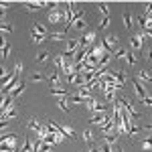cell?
<instances>
[{"label":"cell","mask_w":152,"mask_h":152,"mask_svg":"<svg viewBox=\"0 0 152 152\" xmlns=\"http://www.w3.org/2000/svg\"><path fill=\"white\" fill-rule=\"evenodd\" d=\"M16 77H18V75H16L14 71H12V73H8V75L0 81V94H8L12 87H14V83H16Z\"/></svg>","instance_id":"1"},{"label":"cell","mask_w":152,"mask_h":152,"mask_svg":"<svg viewBox=\"0 0 152 152\" xmlns=\"http://www.w3.org/2000/svg\"><path fill=\"white\" fill-rule=\"evenodd\" d=\"M134 91H136V95L140 97V102L142 104H146V105H152V99H150V95H146V89H144V85H142L138 79H134Z\"/></svg>","instance_id":"2"},{"label":"cell","mask_w":152,"mask_h":152,"mask_svg":"<svg viewBox=\"0 0 152 152\" xmlns=\"http://www.w3.org/2000/svg\"><path fill=\"white\" fill-rule=\"evenodd\" d=\"M95 35H97V31H89L85 37L79 39V45L81 47H89V45H95Z\"/></svg>","instance_id":"3"},{"label":"cell","mask_w":152,"mask_h":152,"mask_svg":"<svg viewBox=\"0 0 152 152\" xmlns=\"http://www.w3.org/2000/svg\"><path fill=\"white\" fill-rule=\"evenodd\" d=\"M105 120H107L105 112H94V114H91V118H89V122H91V124H97V126H102Z\"/></svg>","instance_id":"4"},{"label":"cell","mask_w":152,"mask_h":152,"mask_svg":"<svg viewBox=\"0 0 152 152\" xmlns=\"http://www.w3.org/2000/svg\"><path fill=\"white\" fill-rule=\"evenodd\" d=\"M23 94H24V81H18V83H16V87H12L10 91H8V95H10L12 99H16V97H20Z\"/></svg>","instance_id":"5"},{"label":"cell","mask_w":152,"mask_h":152,"mask_svg":"<svg viewBox=\"0 0 152 152\" xmlns=\"http://www.w3.org/2000/svg\"><path fill=\"white\" fill-rule=\"evenodd\" d=\"M63 18H65V14H61L59 6H57V8H53V10L49 12V23H51V24L59 23V20H63Z\"/></svg>","instance_id":"6"},{"label":"cell","mask_w":152,"mask_h":152,"mask_svg":"<svg viewBox=\"0 0 152 152\" xmlns=\"http://www.w3.org/2000/svg\"><path fill=\"white\" fill-rule=\"evenodd\" d=\"M142 47H144V37L142 35L132 37V49L134 51H142Z\"/></svg>","instance_id":"7"},{"label":"cell","mask_w":152,"mask_h":152,"mask_svg":"<svg viewBox=\"0 0 152 152\" xmlns=\"http://www.w3.org/2000/svg\"><path fill=\"white\" fill-rule=\"evenodd\" d=\"M41 6H47V2H24L26 10H39Z\"/></svg>","instance_id":"8"},{"label":"cell","mask_w":152,"mask_h":152,"mask_svg":"<svg viewBox=\"0 0 152 152\" xmlns=\"http://www.w3.org/2000/svg\"><path fill=\"white\" fill-rule=\"evenodd\" d=\"M33 31H35L37 35H41V37H45V39H47V28H45L41 23H35V24H33Z\"/></svg>","instance_id":"9"},{"label":"cell","mask_w":152,"mask_h":152,"mask_svg":"<svg viewBox=\"0 0 152 152\" xmlns=\"http://www.w3.org/2000/svg\"><path fill=\"white\" fill-rule=\"evenodd\" d=\"M31 41H33L35 45H41V43H45L47 39H45V37H41V35H37L35 31H31Z\"/></svg>","instance_id":"10"},{"label":"cell","mask_w":152,"mask_h":152,"mask_svg":"<svg viewBox=\"0 0 152 152\" xmlns=\"http://www.w3.org/2000/svg\"><path fill=\"white\" fill-rule=\"evenodd\" d=\"M97 150H99V152H114V146L107 144V142H102V144L97 146Z\"/></svg>","instance_id":"11"},{"label":"cell","mask_w":152,"mask_h":152,"mask_svg":"<svg viewBox=\"0 0 152 152\" xmlns=\"http://www.w3.org/2000/svg\"><path fill=\"white\" fill-rule=\"evenodd\" d=\"M63 134L67 136V138H71V140H75L77 136H75V132H73V128H69V126H63Z\"/></svg>","instance_id":"12"},{"label":"cell","mask_w":152,"mask_h":152,"mask_svg":"<svg viewBox=\"0 0 152 152\" xmlns=\"http://www.w3.org/2000/svg\"><path fill=\"white\" fill-rule=\"evenodd\" d=\"M83 142L94 144V134H91V130H85V132H83Z\"/></svg>","instance_id":"13"},{"label":"cell","mask_w":152,"mask_h":152,"mask_svg":"<svg viewBox=\"0 0 152 152\" xmlns=\"http://www.w3.org/2000/svg\"><path fill=\"white\" fill-rule=\"evenodd\" d=\"M49 81L53 83V85H59V81H61V75H59L57 71H55V73H51V75H49Z\"/></svg>","instance_id":"14"},{"label":"cell","mask_w":152,"mask_h":152,"mask_svg":"<svg viewBox=\"0 0 152 152\" xmlns=\"http://www.w3.org/2000/svg\"><path fill=\"white\" fill-rule=\"evenodd\" d=\"M37 61H39V63H45V61H49V51H41V53L37 55Z\"/></svg>","instance_id":"15"},{"label":"cell","mask_w":152,"mask_h":152,"mask_svg":"<svg viewBox=\"0 0 152 152\" xmlns=\"http://www.w3.org/2000/svg\"><path fill=\"white\" fill-rule=\"evenodd\" d=\"M138 79H140V81H150V73H148V71L144 69V71H140V73H138Z\"/></svg>","instance_id":"16"},{"label":"cell","mask_w":152,"mask_h":152,"mask_svg":"<svg viewBox=\"0 0 152 152\" xmlns=\"http://www.w3.org/2000/svg\"><path fill=\"white\" fill-rule=\"evenodd\" d=\"M47 39H51V41H63L65 33H53V35H47Z\"/></svg>","instance_id":"17"},{"label":"cell","mask_w":152,"mask_h":152,"mask_svg":"<svg viewBox=\"0 0 152 152\" xmlns=\"http://www.w3.org/2000/svg\"><path fill=\"white\" fill-rule=\"evenodd\" d=\"M57 105L61 107V110H65V112H67V110H69V104H67V97H61V99L57 102Z\"/></svg>","instance_id":"18"},{"label":"cell","mask_w":152,"mask_h":152,"mask_svg":"<svg viewBox=\"0 0 152 152\" xmlns=\"http://www.w3.org/2000/svg\"><path fill=\"white\" fill-rule=\"evenodd\" d=\"M124 24H126V28H132V16L128 12H124Z\"/></svg>","instance_id":"19"},{"label":"cell","mask_w":152,"mask_h":152,"mask_svg":"<svg viewBox=\"0 0 152 152\" xmlns=\"http://www.w3.org/2000/svg\"><path fill=\"white\" fill-rule=\"evenodd\" d=\"M2 57H4V59L10 57V45H8V43H6V45L2 47Z\"/></svg>","instance_id":"20"},{"label":"cell","mask_w":152,"mask_h":152,"mask_svg":"<svg viewBox=\"0 0 152 152\" xmlns=\"http://www.w3.org/2000/svg\"><path fill=\"white\" fill-rule=\"evenodd\" d=\"M126 55H128V51H126V49H118V51H116V55H114V57H116V59H124Z\"/></svg>","instance_id":"21"},{"label":"cell","mask_w":152,"mask_h":152,"mask_svg":"<svg viewBox=\"0 0 152 152\" xmlns=\"http://www.w3.org/2000/svg\"><path fill=\"white\" fill-rule=\"evenodd\" d=\"M107 26H110V16H104V18H102V24H99V31H104Z\"/></svg>","instance_id":"22"},{"label":"cell","mask_w":152,"mask_h":152,"mask_svg":"<svg viewBox=\"0 0 152 152\" xmlns=\"http://www.w3.org/2000/svg\"><path fill=\"white\" fill-rule=\"evenodd\" d=\"M99 10L104 12V16H110V8H107V4H105V2H102V4H99Z\"/></svg>","instance_id":"23"},{"label":"cell","mask_w":152,"mask_h":152,"mask_svg":"<svg viewBox=\"0 0 152 152\" xmlns=\"http://www.w3.org/2000/svg\"><path fill=\"white\" fill-rule=\"evenodd\" d=\"M51 94H53V95H57V97H67V94H65L63 89H51Z\"/></svg>","instance_id":"24"},{"label":"cell","mask_w":152,"mask_h":152,"mask_svg":"<svg viewBox=\"0 0 152 152\" xmlns=\"http://www.w3.org/2000/svg\"><path fill=\"white\" fill-rule=\"evenodd\" d=\"M23 152H33V146H31V140L26 138L24 140V146H23Z\"/></svg>","instance_id":"25"},{"label":"cell","mask_w":152,"mask_h":152,"mask_svg":"<svg viewBox=\"0 0 152 152\" xmlns=\"http://www.w3.org/2000/svg\"><path fill=\"white\" fill-rule=\"evenodd\" d=\"M20 71H23V63L18 61V63H14V73H16V75H20Z\"/></svg>","instance_id":"26"},{"label":"cell","mask_w":152,"mask_h":152,"mask_svg":"<svg viewBox=\"0 0 152 152\" xmlns=\"http://www.w3.org/2000/svg\"><path fill=\"white\" fill-rule=\"evenodd\" d=\"M33 81H45V75L43 73H35L33 75Z\"/></svg>","instance_id":"27"},{"label":"cell","mask_w":152,"mask_h":152,"mask_svg":"<svg viewBox=\"0 0 152 152\" xmlns=\"http://www.w3.org/2000/svg\"><path fill=\"white\" fill-rule=\"evenodd\" d=\"M124 59H126V61H128L130 65H134V63H136V57H134V55H132V53H130V55H126V57H124Z\"/></svg>","instance_id":"28"},{"label":"cell","mask_w":152,"mask_h":152,"mask_svg":"<svg viewBox=\"0 0 152 152\" xmlns=\"http://www.w3.org/2000/svg\"><path fill=\"white\" fill-rule=\"evenodd\" d=\"M6 75H8V71H6V67H2V65H0V81H2V79H4Z\"/></svg>","instance_id":"29"},{"label":"cell","mask_w":152,"mask_h":152,"mask_svg":"<svg viewBox=\"0 0 152 152\" xmlns=\"http://www.w3.org/2000/svg\"><path fill=\"white\" fill-rule=\"evenodd\" d=\"M142 146H144V150H150V140H146V142H142Z\"/></svg>","instance_id":"30"},{"label":"cell","mask_w":152,"mask_h":152,"mask_svg":"<svg viewBox=\"0 0 152 152\" xmlns=\"http://www.w3.org/2000/svg\"><path fill=\"white\" fill-rule=\"evenodd\" d=\"M116 152H124V150H122V148H118V150H116Z\"/></svg>","instance_id":"31"},{"label":"cell","mask_w":152,"mask_h":152,"mask_svg":"<svg viewBox=\"0 0 152 152\" xmlns=\"http://www.w3.org/2000/svg\"><path fill=\"white\" fill-rule=\"evenodd\" d=\"M47 152H51V150H47Z\"/></svg>","instance_id":"32"}]
</instances>
